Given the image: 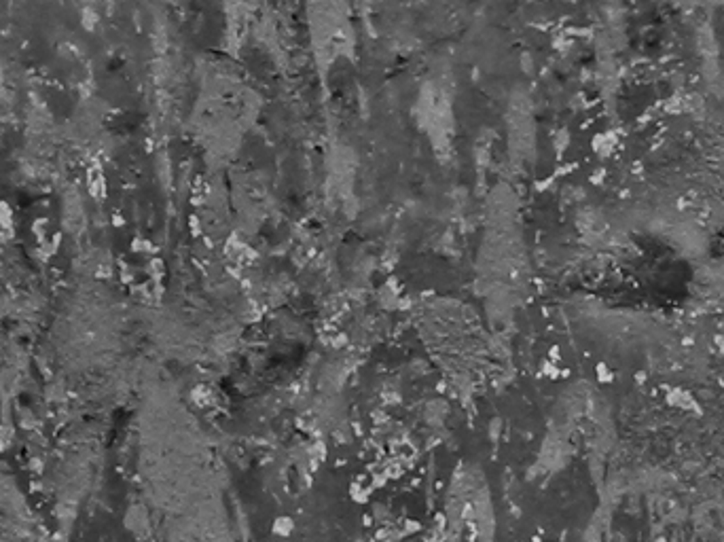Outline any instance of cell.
Returning <instances> with one entry per match:
<instances>
[{
	"label": "cell",
	"mask_w": 724,
	"mask_h": 542,
	"mask_svg": "<svg viewBox=\"0 0 724 542\" xmlns=\"http://www.w3.org/2000/svg\"><path fill=\"white\" fill-rule=\"evenodd\" d=\"M261 108V92L233 60L219 56L201 64L193 128L212 163L225 165L237 157Z\"/></svg>",
	"instance_id": "6da1fadb"
},
{
	"label": "cell",
	"mask_w": 724,
	"mask_h": 542,
	"mask_svg": "<svg viewBox=\"0 0 724 542\" xmlns=\"http://www.w3.org/2000/svg\"><path fill=\"white\" fill-rule=\"evenodd\" d=\"M310 53L322 78L350 62L358 47L352 0H303Z\"/></svg>",
	"instance_id": "7a4b0ae2"
},
{
	"label": "cell",
	"mask_w": 724,
	"mask_h": 542,
	"mask_svg": "<svg viewBox=\"0 0 724 542\" xmlns=\"http://www.w3.org/2000/svg\"><path fill=\"white\" fill-rule=\"evenodd\" d=\"M223 7L233 45L269 43L276 36L280 0H223Z\"/></svg>",
	"instance_id": "3957f363"
}]
</instances>
